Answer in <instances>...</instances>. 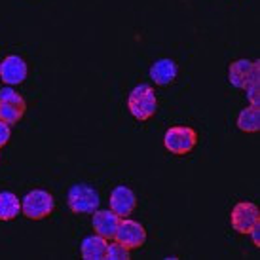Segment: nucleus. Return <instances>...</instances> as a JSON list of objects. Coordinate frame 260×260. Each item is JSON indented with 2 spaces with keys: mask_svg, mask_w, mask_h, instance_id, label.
Listing matches in <instances>:
<instances>
[{
  "mask_svg": "<svg viewBox=\"0 0 260 260\" xmlns=\"http://www.w3.org/2000/svg\"><path fill=\"white\" fill-rule=\"evenodd\" d=\"M127 109L129 114L139 122L150 120L158 110V99L154 89L148 84H139L137 87H133L127 97Z\"/></svg>",
  "mask_w": 260,
  "mask_h": 260,
  "instance_id": "nucleus-1",
  "label": "nucleus"
},
{
  "mask_svg": "<svg viewBox=\"0 0 260 260\" xmlns=\"http://www.w3.org/2000/svg\"><path fill=\"white\" fill-rule=\"evenodd\" d=\"M53 207H55L53 196L42 188L30 190L21 200V213L30 220H42V218L50 217Z\"/></svg>",
  "mask_w": 260,
  "mask_h": 260,
  "instance_id": "nucleus-2",
  "label": "nucleus"
},
{
  "mask_svg": "<svg viewBox=\"0 0 260 260\" xmlns=\"http://www.w3.org/2000/svg\"><path fill=\"white\" fill-rule=\"evenodd\" d=\"M198 145V131L188 125H173L164 135V146L173 156H186Z\"/></svg>",
  "mask_w": 260,
  "mask_h": 260,
  "instance_id": "nucleus-3",
  "label": "nucleus"
},
{
  "mask_svg": "<svg viewBox=\"0 0 260 260\" xmlns=\"http://www.w3.org/2000/svg\"><path fill=\"white\" fill-rule=\"evenodd\" d=\"M67 203H69V209L76 215H91L93 211L99 209L101 198L95 188L87 186V184H76L69 190Z\"/></svg>",
  "mask_w": 260,
  "mask_h": 260,
  "instance_id": "nucleus-4",
  "label": "nucleus"
},
{
  "mask_svg": "<svg viewBox=\"0 0 260 260\" xmlns=\"http://www.w3.org/2000/svg\"><path fill=\"white\" fill-rule=\"evenodd\" d=\"M230 222H232V228L238 232V234L249 236L254 226H258L260 224L258 207L251 202L236 203L230 213Z\"/></svg>",
  "mask_w": 260,
  "mask_h": 260,
  "instance_id": "nucleus-5",
  "label": "nucleus"
},
{
  "mask_svg": "<svg viewBox=\"0 0 260 260\" xmlns=\"http://www.w3.org/2000/svg\"><path fill=\"white\" fill-rule=\"evenodd\" d=\"M114 241H118L125 249H139L146 241V230L145 226L137 220H131L129 217L120 218L118 230L114 234Z\"/></svg>",
  "mask_w": 260,
  "mask_h": 260,
  "instance_id": "nucleus-6",
  "label": "nucleus"
},
{
  "mask_svg": "<svg viewBox=\"0 0 260 260\" xmlns=\"http://www.w3.org/2000/svg\"><path fill=\"white\" fill-rule=\"evenodd\" d=\"M253 80H260V65L251 59H236L228 67V82L238 89H245Z\"/></svg>",
  "mask_w": 260,
  "mask_h": 260,
  "instance_id": "nucleus-7",
  "label": "nucleus"
},
{
  "mask_svg": "<svg viewBox=\"0 0 260 260\" xmlns=\"http://www.w3.org/2000/svg\"><path fill=\"white\" fill-rule=\"evenodd\" d=\"M29 74L27 61L21 55H6L0 61V80L6 86H19Z\"/></svg>",
  "mask_w": 260,
  "mask_h": 260,
  "instance_id": "nucleus-8",
  "label": "nucleus"
},
{
  "mask_svg": "<svg viewBox=\"0 0 260 260\" xmlns=\"http://www.w3.org/2000/svg\"><path fill=\"white\" fill-rule=\"evenodd\" d=\"M110 211H114L120 218L131 217L133 211L137 209V194L129 186H116L110 192Z\"/></svg>",
  "mask_w": 260,
  "mask_h": 260,
  "instance_id": "nucleus-9",
  "label": "nucleus"
},
{
  "mask_svg": "<svg viewBox=\"0 0 260 260\" xmlns=\"http://www.w3.org/2000/svg\"><path fill=\"white\" fill-rule=\"evenodd\" d=\"M120 224V217L116 215L114 211L107 209H97L93 211L91 217V226H93L95 234H99L105 239H114V234L118 230Z\"/></svg>",
  "mask_w": 260,
  "mask_h": 260,
  "instance_id": "nucleus-10",
  "label": "nucleus"
},
{
  "mask_svg": "<svg viewBox=\"0 0 260 260\" xmlns=\"http://www.w3.org/2000/svg\"><path fill=\"white\" fill-rule=\"evenodd\" d=\"M177 71H179V67H177V63H175L173 59H167V57L158 59L150 67L152 82L158 84V86H169L177 78Z\"/></svg>",
  "mask_w": 260,
  "mask_h": 260,
  "instance_id": "nucleus-11",
  "label": "nucleus"
},
{
  "mask_svg": "<svg viewBox=\"0 0 260 260\" xmlns=\"http://www.w3.org/2000/svg\"><path fill=\"white\" fill-rule=\"evenodd\" d=\"M107 247H109V239L101 238L99 234L86 236L82 239V245H80V254L86 260H105Z\"/></svg>",
  "mask_w": 260,
  "mask_h": 260,
  "instance_id": "nucleus-12",
  "label": "nucleus"
},
{
  "mask_svg": "<svg viewBox=\"0 0 260 260\" xmlns=\"http://www.w3.org/2000/svg\"><path fill=\"white\" fill-rule=\"evenodd\" d=\"M21 213V202L14 192H0V220H14Z\"/></svg>",
  "mask_w": 260,
  "mask_h": 260,
  "instance_id": "nucleus-13",
  "label": "nucleus"
},
{
  "mask_svg": "<svg viewBox=\"0 0 260 260\" xmlns=\"http://www.w3.org/2000/svg\"><path fill=\"white\" fill-rule=\"evenodd\" d=\"M239 131L243 133H256L260 129V109L258 107H247L239 112L238 122H236Z\"/></svg>",
  "mask_w": 260,
  "mask_h": 260,
  "instance_id": "nucleus-14",
  "label": "nucleus"
},
{
  "mask_svg": "<svg viewBox=\"0 0 260 260\" xmlns=\"http://www.w3.org/2000/svg\"><path fill=\"white\" fill-rule=\"evenodd\" d=\"M27 107L21 105H10V103H0V122H6L8 125H15L21 122Z\"/></svg>",
  "mask_w": 260,
  "mask_h": 260,
  "instance_id": "nucleus-15",
  "label": "nucleus"
},
{
  "mask_svg": "<svg viewBox=\"0 0 260 260\" xmlns=\"http://www.w3.org/2000/svg\"><path fill=\"white\" fill-rule=\"evenodd\" d=\"M105 258H109V260H127V258H129V249L122 247L118 241H114V243H109Z\"/></svg>",
  "mask_w": 260,
  "mask_h": 260,
  "instance_id": "nucleus-16",
  "label": "nucleus"
},
{
  "mask_svg": "<svg viewBox=\"0 0 260 260\" xmlns=\"http://www.w3.org/2000/svg\"><path fill=\"white\" fill-rule=\"evenodd\" d=\"M0 103H10V105H21V107H27V105H25V99L15 91L14 87H10V86L0 89Z\"/></svg>",
  "mask_w": 260,
  "mask_h": 260,
  "instance_id": "nucleus-17",
  "label": "nucleus"
},
{
  "mask_svg": "<svg viewBox=\"0 0 260 260\" xmlns=\"http://www.w3.org/2000/svg\"><path fill=\"white\" fill-rule=\"evenodd\" d=\"M243 91L247 93V99L253 107H260V80H253L251 84H247Z\"/></svg>",
  "mask_w": 260,
  "mask_h": 260,
  "instance_id": "nucleus-18",
  "label": "nucleus"
},
{
  "mask_svg": "<svg viewBox=\"0 0 260 260\" xmlns=\"http://www.w3.org/2000/svg\"><path fill=\"white\" fill-rule=\"evenodd\" d=\"M12 137V129L6 122H0V148L8 145V141Z\"/></svg>",
  "mask_w": 260,
  "mask_h": 260,
  "instance_id": "nucleus-19",
  "label": "nucleus"
},
{
  "mask_svg": "<svg viewBox=\"0 0 260 260\" xmlns=\"http://www.w3.org/2000/svg\"><path fill=\"white\" fill-rule=\"evenodd\" d=\"M249 236H251V239H253V245L260 247V224H258V226H254Z\"/></svg>",
  "mask_w": 260,
  "mask_h": 260,
  "instance_id": "nucleus-20",
  "label": "nucleus"
}]
</instances>
